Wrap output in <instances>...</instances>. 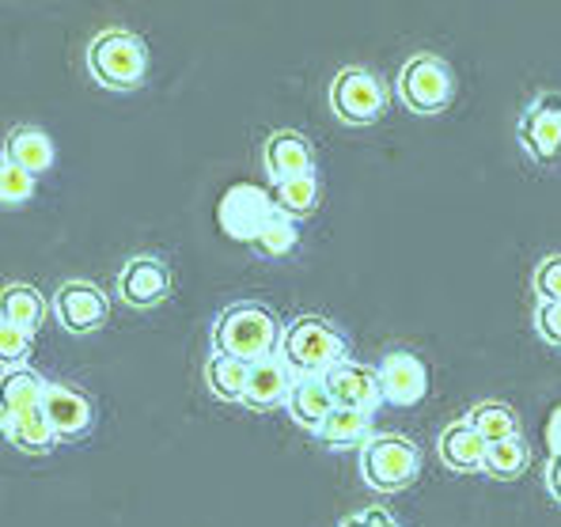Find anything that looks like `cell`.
Returning <instances> with one entry per match:
<instances>
[{"label": "cell", "mask_w": 561, "mask_h": 527, "mask_svg": "<svg viewBox=\"0 0 561 527\" xmlns=\"http://www.w3.org/2000/svg\"><path fill=\"white\" fill-rule=\"evenodd\" d=\"M280 331L285 326L277 323V316L266 303L236 300L213 319V353H228V357L254 365L262 357H274L280 345Z\"/></svg>", "instance_id": "1"}, {"label": "cell", "mask_w": 561, "mask_h": 527, "mask_svg": "<svg viewBox=\"0 0 561 527\" xmlns=\"http://www.w3.org/2000/svg\"><path fill=\"white\" fill-rule=\"evenodd\" d=\"M88 69L103 88L134 92L148 77V43L140 31L103 27L88 43Z\"/></svg>", "instance_id": "2"}, {"label": "cell", "mask_w": 561, "mask_h": 527, "mask_svg": "<svg viewBox=\"0 0 561 527\" xmlns=\"http://www.w3.org/2000/svg\"><path fill=\"white\" fill-rule=\"evenodd\" d=\"M277 353L296 376H323L337 360L350 357V342L323 316H296L293 323L280 331Z\"/></svg>", "instance_id": "3"}, {"label": "cell", "mask_w": 561, "mask_h": 527, "mask_svg": "<svg viewBox=\"0 0 561 527\" xmlns=\"http://www.w3.org/2000/svg\"><path fill=\"white\" fill-rule=\"evenodd\" d=\"M360 479L376 493H402L421 479V451L399 433H376L360 448Z\"/></svg>", "instance_id": "4"}, {"label": "cell", "mask_w": 561, "mask_h": 527, "mask_svg": "<svg viewBox=\"0 0 561 527\" xmlns=\"http://www.w3.org/2000/svg\"><path fill=\"white\" fill-rule=\"evenodd\" d=\"M394 92L414 114H440L456 99V77L440 54H410L394 80Z\"/></svg>", "instance_id": "5"}, {"label": "cell", "mask_w": 561, "mask_h": 527, "mask_svg": "<svg viewBox=\"0 0 561 527\" xmlns=\"http://www.w3.org/2000/svg\"><path fill=\"white\" fill-rule=\"evenodd\" d=\"M330 111L345 126H373L387 111V84L365 65H342L330 80Z\"/></svg>", "instance_id": "6"}, {"label": "cell", "mask_w": 561, "mask_h": 527, "mask_svg": "<svg viewBox=\"0 0 561 527\" xmlns=\"http://www.w3.org/2000/svg\"><path fill=\"white\" fill-rule=\"evenodd\" d=\"M516 141L535 163L561 160V92H539L519 111Z\"/></svg>", "instance_id": "7"}, {"label": "cell", "mask_w": 561, "mask_h": 527, "mask_svg": "<svg viewBox=\"0 0 561 527\" xmlns=\"http://www.w3.org/2000/svg\"><path fill=\"white\" fill-rule=\"evenodd\" d=\"M49 308H54L57 323L69 334H92L106 323L111 303H106V293L95 282H88V277H69V282L57 285Z\"/></svg>", "instance_id": "8"}, {"label": "cell", "mask_w": 561, "mask_h": 527, "mask_svg": "<svg viewBox=\"0 0 561 527\" xmlns=\"http://www.w3.org/2000/svg\"><path fill=\"white\" fill-rule=\"evenodd\" d=\"M38 406H43L57 440H84L95 425V402L88 399L80 387H72L65 380H46V391Z\"/></svg>", "instance_id": "9"}, {"label": "cell", "mask_w": 561, "mask_h": 527, "mask_svg": "<svg viewBox=\"0 0 561 527\" xmlns=\"http://www.w3.org/2000/svg\"><path fill=\"white\" fill-rule=\"evenodd\" d=\"M376 376H379V394H383L387 406L410 410L428 394V368L414 350L383 353V360L376 365Z\"/></svg>", "instance_id": "10"}, {"label": "cell", "mask_w": 561, "mask_h": 527, "mask_svg": "<svg viewBox=\"0 0 561 527\" xmlns=\"http://www.w3.org/2000/svg\"><path fill=\"white\" fill-rule=\"evenodd\" d=\"M274 209L277 205H274V194L270 191H262V186H254V183H236V186H228L225 197H220L217 220L232 240L251 243Z\"/></svg>", "instance_id": "11"}, {"label": "cell", "mask_w": 561, "mask_h": 527, "mask_svg": "<svg viewBox=\"0 0 561 527\" xmlns=\"http://www.w3.org/2000/svg\"><path fill=\"white\" fill-rule=\"evenodd\" d=\"M175 288L171 266L156 254H134V259L122 262L118 270V296L134 308H156L163 303Z\"/></svg>", "instance_id": "12"}, {"label": "cell", "mask_w": 561, "mask_h": 527, "mask_svg": "<svg viewBox=\"0 0 561 527\" xmlns=\"http://www.w3.org/2000/svg\"><path fill=\"white\" fill-rule=\"evenodd\" d=\"M323 383L334 399V406L360 410V414H376L383 406V394H379V376L373 365H360V360H337L330 373H323Z\"/></svg>", "instance_id": "13"}, {"label": "cell", "mask_w": 561, "mask_h": 527, "mask_svg": "<svg viewBox=\"0 0 561 527\" xmlns=\"http://www.w3.org/2000/svg\"><path fill=\"white\" fill-rule=\"evenodd\" d=\"M296 373L285 365V357L274 353V357H262L247 368V387H243V406L254 410V414H266V410L285 406L288 387H293Z\"/></svg>", "instance_id": "14"}, {"label": "cell", "mask_w": 561, "mask_h": 527, "mask_svg": "<svg viewBox=\"0 0 561 527\" xmlns=\"http://www.w3.org/2000/svg\"><path fill=\"white\" fill-rule=\"evenodd\" d=\"M262 163H266V175L274 183L308 175V171H316V145L300 129H274L266 137V145H262Z\"/></svg>", "instance_id": "15"}, {"label": "cell", "mask_w": 561, "mask_h": 527, "mask_svg": "<svg viewBox=\"0 0 561 527\" xmlns=\"http://www.w3.org/2000/svg\"><path fill=\"white\" fill-rule=\"evenodd\" d=\"M0 436H4L15 451H23V456H49L57 444V433L49 429L43 406H27V410H15V414H4L0 417Z\"/></svg>", "instance_id": "16"}, {"label": "cell", "mask_w": 561, "mask_h": 527, "mask_svg": "<svg viewBox=\"0 0 561 527\" xmlns=\"http://www.w3.org/2000/svg\"><path fill=\"white\" fill-rule=\"evenodd\" d=\"M285 410L300 429L319 433V425H323L327 414L334 410V399H330L323 376H296L293 387H288Z\"/></svg>", "instance_id": "17"}, {"label": "cell", "mask_w": 561, "mask_h": 527, "mask_svg": "<svg viewBox=\"0 0 561 527\" xmlns=\"http://www.w3.org/2000/svg\"><path fill=\"white\" fill-rule=\"evenodd\" d=\"M0 156H8V160L20 163L23 171L38 175V171L54 168L57 148H54V137H49L43 126H12L4 134V148H0Z\"/></svg>", "instance_id": "18"}, {"label": "cell", "mask_w": 561, "mask_h": 527, "mask_svg": "<svg viewBox=\"0 0 561 527\" xmlns=\"http://www.w3.org/2000/svg\"><path fill=\"white\" fill-rule=\"evenodd\" d=\"M319 440L327 448H337V451H360L368 440L376 436V425H373V414H360V410H345V406H334L327 414V422L319 425Z\"/></svg>", "instance_id": "19"}, {"label": "cell", "mask_w": 561, "mask_h": 527, "mask_svg": "<svg viewBox=\"0 0 561 527\" xmlns=\"http://www.w3.org/2000/svg\"><path fill=\"white\" fill-rule=\"evenodd\" d=\"M436 451H440L444 467L456 474H474V471H482V463H485V440L470 429L467 422L448 425V429L440 433V440H436Z\"/></svg>", "instance_id": "20"}, {"label": "cell", "mask_w": 561, "mask_h": 527, "mask_svg": "<svg viewBox=\"0 0 561 527\" xmlns=\"http://www.w3.org/2000/svg\"><path fill=\"white\" fill-rule=\"evenodd\" d=\"M46 391V376L35 373L31 365L0 368V417L15 414V410L38 406Z\"/></svg>", "instance_id": "21"}, {"label": "cell", "mask_w": 561, "mask_h": 527, "mask_svg": "<svg viewBox=\"0 0 561 527\" xmlns=\"http://www.w3.org/2000/svg\"><path fill=\"white\" fill-rule=\"evenodd\" d=\"M43 316H46V300L35 285L12 282V285L0 288V319H8V323L35 334V326L43 323Z\"/></svg>", "instance_id": "22"}, {"label": "cell", "mask_w": 561, "mask_h": 527, "mask_svg": "<svg viewBox=\"0 0 561 527\" xmlns=\"http://www.w3.org/2000/svg\"><path fill=\"white\" fill-rule=\"evenodd\" d=\"M247 360L228 357V353H209L205 360V387H209L213 399L220 402H243V387H247Z\"/></svg>", "instance_id": "23"}, {"label": "cell", "mask_w": 561, "mask_h": 527, "mask_svg": "<svg viewBox=\"0 0 561 527\" xmlns=\"http://www.w3.org/2000/svg\"><path fill=\"white\" fill-rule=\"evenodd\" d=\"M274 205L280 213H288L293 220L308 217L311 209L319 205V194H323V183H319V171H308V175H293L274 183Z\"/></svg>", "instance_id": "24"}, {"label": "cell", "mask_w": 561, "mask_h": 527, "mask_svg": "<svg viewBox=\"0 0 561 527\" xmlns=\"http://www.w3.org/2000/svg\"><path fill=\"white\" fill-rule=\"evenodd\" d=\"M531 463V448H527L524 433L519 436H508V440H497V444H485V463L482 471L497 482H516L519 474L527 471Z\"/></svg>", "instance_id": "25"}, {"label": "cell", "mask_w": 561, "mask_h": 527, "mask_svg": "<svg viewBox=\"0 0 561 527\" xmlns=\"http://www.w3.org/2000/svg\"><path fill=\"white\" fill-rule=\"evenodd\" d=\"M463 422L482 436L485 444H497V440H508V436H519V414L513 406H505V402H478V406H470V414Z\"/></svg>", "instance_id": "26"}, {"label": "cell", "mask_w": 561, "mask_h": 527, "mask_svg": "<svg viewBox=\"0 0 561 527\" xmlns=\"http://www.w3.org/2000/svg\"><path fill=\"white\" fill-rule=\"evenodd\" d=\"M296 240H300V225H296L288 213L274 209L266 225L259 228V236L251 240V247L262 254V259H285V254L296 247Z\"/></svg>", "instance_id": "27"}, {"label": "cell", "mask_w": 561, "mask_h": 527, "mask_svg": "<svg viewBox=\"0 0 561 527\" xmlns=\"http://www.w3.org/2000/svg\"><path fill=\"white\" fill-rule=\"evenodd\" d=\"M31 342H35V334L23 331V326H15V323H8V319H0V368L27 365Z\"/></svg>", "instance_id": "28"}, {"label": "cell", "mask_w": 561, "mask_h": 527, "mask_svg": "<svg viewBox=\"0 0 561 527\" xmlns=\"http://www.w3.org/2000/svg\"><path fill=\"white\" fill-rule=\"evenodd\" d=\"M35 194V175L23 171L20 163H12L8 156H0V202L15 205V202H27Z\"/></svg>", "instance_id": "29"}, {"label": "cell", "mask_w": 561, "mask_h": 527, "mask_svg": "<svg viewBox=\"0 0 561 527\" xmlns=\"http://www.w3.org/2000/svg\"><path fill=\"white\" fill-rule=\"evenodd\" d=\"M531 288L539 296V303H561V254H547V259L535 266Z\"/></svg>", "instance_id": "30"}, {"label": "cell", "mask_w": 561, "mask_h": 527, "mask_svg": "<svg viewBox=\"0 0 561 527\" xmlns=\"http://www.w3.org/2000/svg\"><path fill=\"white\" fill-rule=\"evenodd\" d=\"M535 331L547 345L561 350V303H539L535 308Z\"/></svg>", "instance_id": "31"}, {"label": "cell", "mask_w": 561, "mask_h": 527, "mask_svg": "<svg viewBox=\"0 0 561 527\" xmlns=\"http://www.w3.org/2000/svg\"><path fill=\"white\" fill-rule=\"evenodd\" d=\"M337 527H399V520H394L387 508L373 505V508H360V513L345 516V520L337 524Z\"/></svg>", "instance_id": "32"}, {"label": "cell", "mask_w": 561, "mask_h": 527, "mask_svg": "<svg viewBox=\"0 0 561 527\" xmlns=\"http://www.w3.org/2000/svg\"><path fill=\"white\" fill-rule=\"evenodd\" d=\"M542 482H547V493L561 505V456L547 459V471H542Z\"/></svg>", "instance_id": "33"}, {"label": "cell", "mask_w": 561, "mask_h": 527, "mask_svg": "<svg viewBox=\"0 0 561 527\" xmlns=\"http://www.w3.org/2000/svg\"><path fill=\"white\" fill-rule=\"evenodd\" d=\"M547 444H550V456H561V406L550 414V425H547Z\"/></svg>", "instance_id": "34"}]
</instances>
